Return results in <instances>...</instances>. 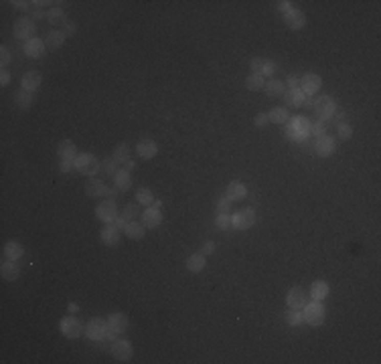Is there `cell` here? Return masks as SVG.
I'll return each instance as SVG.
<instances>
[{"label":"cell","instance_id":"6da1fadb","mask_svg":"<svg viewBox=\"0 0 381 364\" xmlns=\"http://www.w3.org/2000/svg\"><path fill=\"white\" fill-rule=\"evenodd\" d=\"M73 166H75V170H77L79 174H83V176H94L96 172H100L102 162L94 156V154H89V152H81V154L75 156Z\"/></svg>","mask_w":381,"mask_h":364},{"label":"cell","instance_id":"7a4b0ae2","mask_svg":"<svg viewBox=\"0 0 381 364\" xmlns=\"http://www.w3.org/2000/svg\"><path fill=\"white\" fill-rule=\"evenodd\" d=\"M302 310H304V312H302V322H306V324L312 326V328L321 326V324L325 322V318H327V310H325L323 302H315V300H312V302L306 304Z\"/></svg>","mask_w":381,"mask_h":364},{"label":"cell","instance_id":"3957f363","mask_svg":"<svg viewBox=\"0 0 381 364\" xmlns=\"http://www.w3.org/2000/svg\"><path fill=\"white\" fill-rule=\"evenodd\" d=\"M108 332H109L108 320H104V318H92V320L87 322V326H85V336H87L89 340H94V342L106 340Z\"/></svg>","mask_w":381,"mask_h":364},{"label":"cell","instance_id":"277c9868","mask_svg":"<svg viewBox=\"0 0 381 364\" xmlns=\"http://www.w3.org/2000/svg\"><path fill=\"white\" fill-rule=\"evenodd\" d=\"M12 33H14V37H16V39H20V41H25V43H27V41L35 39L37 25H35V20H33L31 16H20V18L14 22Z\"/></svg>","mask_w":381,"mask_h":364},{"label":"cell","instance_id":"5b68a950","mask_svg":"<svg viewBox=\"0 0 381 364\" xmlns=\"http://www.w3.org/2000/svg\"><path fill=\"white\" fill-rule=\"evenodd\" d=\"M59 330H61V334L65 336V338H69V340H75V338H79L81 336V330H83V324L73 316V313H69V316H65V318H61V322H59Z\"/></svg>","mask_w":381,"mask_h":364},{"label":"cell","instance_id":"8992f818","mask_svg":"<svg viewBox=\"0 0 381 364\" xmlns=\"http://www.w3.org/2000/svg\"><path fill=\"white\" fill-rule=\"evenodd\" d=\"M312 109H315L317 117L323 122V119H328V117L334 115V111H337V102H334V98H330V95H321L319 100H315Z\"/></svg>","mask_w":381,"mask_h":364},{"label":"cell","instance_id":"52a82bcc","mask_svg":"<svg viewBox=\"0 0 381 364\" xmlns=\"http://www.w3.org/2000/svg\"><path fill=\"white\" fill-rule=\"evenodd\" d=\"M254 223H256V210L254 208H241V210L231 214V227L233 229L245 231V229L254 227Z\"/></svg>","mask_w":381,"mask_h":364},{"label":"cell","instance_id":"ba28073f","mask_svg":"<svg viewBox=\"0 0 381 364\" xmlns=\"http://www.w3.org/2000/svg\"><path fill=\"white\" fill-rule=\"evenodd\" d=\"M321 87H323V77L321 75H317V73H304L300 77V89L304 91L306 98L317 95L321 91Z\"/></svg>","mask_w":381,"mask_h":364},{"label":"cell","instance_id":"9c48e42d","mask_svg":"<svg viewBox=\"0 0 381 364\" xmlns=\"http://www.w3.org/2000/svg\"><path fill=\"white\" fill-rule=\"evenodd\" d=\"M96 216H98L102 223H106V225L114 223L116 216H118V205H116V201H114V199H106V201L98 203V207H96Z\"/></svg>","mask_w":381,"mask_h":364},{"label":"cell","instance_id":"30bf717a","mask_svg":"<svg viewBox=\"0 0 381 364\" xmlns=\"http://www.w3.org/2000/svg\"><path fill=\"white\" fill-rule=\"evenodd\" d=\"M111 356L116 362H128L134 356V348L130 340H116L111 346Z\"/></svg>","mask_w":381,"mask_h":364},{"label":"cell","instance_id":"8fae6325","mask_svg":"<svg viewBox=\"0 0 381 364\" xmlns=\"http://www.w3.org/2000/svg\"><path fill=\"white\" fill-rule=\"evenodd\" d=\"M308 304V294L302 287H292L286 296V306L290 310H302Z\"/></svg>","mask_w":381,"mask_h":364},{"label":"cell","instance_id":"7c38bea8","mask_svg":"<svg viewBox=\"0 0 381 364\" xmlns=\"http://www.w3.org/2000/svg\"><path fill=\"white\" fill-rule=\"evenodd\" d=\"M284 22H286L288 29L300 31V29L306 27V14H304L302 10H298V8H292V10H288V12L284 14Z\"/></svg>","mask_w":381,"mask_h":364},{"label":"cell","instance_id":"4fadbf2b","mask_svg":"<svg viewBox=\"0 0 381 364\" xmlns=\"http://www.w3.org/2000/svg\"><path fill=\"white\" fill-rule=\"evenodd\" d=\"M128 316L122 312H114L109 313L108 318V326H109V332H114L116 336H120V334H124L126 330H128Z\"/></svg>","mask_w":381,"mask_h":364},{"label":"cell","instance_id":"5bb4252c","mask_svg":"<svg viewBox=\"0 0 381 364\" xmlns=\"http://www.w3.org/2000/svg\"><path fill=\"white\" fill-rule=\"evenodd\" d=\"M185 267H187L189 273H201V271H205V267H207V255H203L201 251L189 255L185 259Z\"/></svg>","mask_w":381,"mask_h":364},{"label":"cell","instance_id":"9a60e30c","mask_svg":"<svg viewBox=\"0 0 381 364\" xmlns=\"http://www.w3.org/2000/svg\"><path fill=\"white\" fill-rule=\"evenodd\" d=\"M45 41L43 39H39V37H35V39H31V41H27L25 43V55L27 57H31V59H41L43 55H45Z\"/></svg>","mask_w":381,"mask_h":364},{"label":"cell","instance_id":"2e32d148","mask_svg":"<svg viewBox=\"0 0 381 364\" xmlns=\"http://www.w3.org/2000/svg\"><path fill=\"white\" fill-rule=\"evenodd\" d=\"M136 154L142 160H152L159 154V144L154 140H140L136 146Z\"/></svg>","mask_w":381,"mask_h":364},{"label":"cell","instance_id":"e0dca14e","mask_svg":"<svg viewBox=\"0 0 381 364\" xmlns=\"http://www.w3.org/2000/svg\"><path fill=\"white\" fill-rule=\"evenodd\" d=\"M100 239H102L104 245L116 247V245L120 243V229H118L114 223H109V225H106V227L100 231Z\"/></svg>","mask_w":381,"mask_h":364},{"label":"cell","instance_id":"ac0fdd59","mask_svg":"<svg viewBox=\"0 0 381 364\" xmlns=\"http://www.w3.org/2000/svg\"><path fill=\"white\" fill-rule=\"evenodd\" d=\"M225 197H227L231 203H233V201H243V199L248 197V188H245L243 182L233 180V182L227 184V188H225Z\"/></svg>","mask_w":381,"mask_h":364},{"label":"cell","instance_id":"d6986e66","mask_svg":"<svg viewBox=\"0 0 381 364\" xmlns=\"http://www.w3.org/2000/svg\"><path fill=\"white\" fill-rule=\"evenodd\" d=\"M161 223H163V212H161V208L148 207L142 212V225H144L146 229H156Z\"/></svg>","mask_w":381,"mask_h":364},{"label":"cell","instance_id":"ffe728a7","mask_svg":"<svg viewBox=\"0 0 381 364\" xmlns=\"http://www.w3.org/2000/svg\"><path fill=\"white\" fill-rule=\"evenodd\" d=\"M108 192V186L104 180L100 178H89V182L85 184V195L92 197V199H100V197H106Z\"/></svg>","mask_w":381,"mask_h":364},{"label":"cell","instance_id":"44dd1931","mask_svg":"<svg viewBox=\"0 0 381 364\" xmlns=\"http://www.w3.org/2000/svg\"><path fill=\"white\" fill-rule=\"evenodd\" d=\"M332 150H334V140L330 138V136H321V138H317V142H315V152L319 154L321 158H328L330 154H332Z\"/></svg>","mask_w":381,"mask_h":364},{"label":"cell","instance_id":"7402d4cb","mask_svg":"<svg viewBox=\"0 0 381 364\" xmlns=\"http://www.w3.org/2000/svg\"><path fill=\"white\" fill-rule=\"evenodd\" d=\"M41 81H43V75H41L39 71H27V73L23 75L20 85H23V89H27V91H33V93H35V91L39 89Z\"/></svg>","mask_w":381,"mask_h":364},{"label":"cell","instance_id":"603a6c76","mask_svg":"<svg viewBox=\"0 0 381 364\" xmlns=\"http://www.w3.org/2000/svg\"><path fill=\"white\" fill-rule=\"evenodd\" d=\"M23 255H25V247H23L18 241L10 239V241L4 243V259L18 261V259H23Z\"/></svg>","mask_w":381,"mask_h":364},{"label":"cell","instance_id":"cb8c5ba5","mask_svg":"<svg viewBox=\"0 0 381 364\" xmlns=\"http://www.w3.org/2000/svg\"><path fill=\"white\" fill-rule=\"evenodd\" d=\"M282 98H284V102H286L288 107H302L304 102L308 100L300 87H296V89H288V93H284Z\"/></svg>","mask_w":381,"mask_h":364},{"label":"cell","instance_id":"d4e9b609","mask_svg":"<svg viewBox=\"0 0 381 364\" xmlns=\"http://www.w3.org/2000/svg\"><path fill=\"white\" fill-rule=\"evenodd\" d=\"M65 39H67V37L63 35V31H61V29H59V31H57V29H53V31H49V33L45 35V39H43V41H45L47 49L55 51V49H61V47L65 45Z\"/></svg>","mask_w":381,"mask_h":364},{"label":"cell","instance_id":"484cf974","mask_svg":"<svg viewBox=\"0 0 381 364\" xmlns=\"http://www.w3.org/2000/svg\"><path fill=\"white\" fill-rule=\"evenodd\" d=\"M0 273H2V279H6V281H16L18 275H20V269H18L16 261L4 259L2 267H0Z\"/></svg>","mask_w":381,"mask_h":364},{"label":"cell","instance_id":"4316f807","mask_svg":"<svg viewBox=\"0 0 381 364\" xmlns=\"http://www.w3.org/2000/svg\"><path fill=\"white\" fill-rule=\"evenodd\" d=\"M308 128H310V124L302 117V115H296L294 119H292V126H290V134L296 138V140H300L302 136H306L308 134Z\"/></svg>","mask_w":381,"mask_h":364},{"label":"cell","instance_id":"83f0119b","mask_svg":"<svg viewBox=\"0 0 381 364\" xmlns=\"http://www.w3.org/2000/svg\"><path fill=\"white\" fill-rule=\"evenodd\" d=\"M124 233H126V237H128V239L138 241V239H142V237L146 235V227H144L140 221H128V225H126Z\"/></svg>","mask_w":381,"mask_h":364},{"label":"cell","instance_id":"f1b7e54d","mask_svg":"<svg viewBox=\"0 0 381 364\" xmlns=\"http://www.w3.org/2000/svg\"><path fill=\"white\" fill-rule=\"evenodd\" d=\"M114 184H116V188H118L120 192H126V190L132 186V176H130V172H128L126 168L118 170V172L114 174Z\"/></svg>","mask_w":381,"mask_h":364},{"label":"cell","instance_id":"f546056e","mask_svg":"<svg viewBox=\"0 0 381 364\" xmlns=\"http://www.w3.org/2000/svg\"><path fill=\"white\" fill-rule=\"evenodd\" d=\"M264 91H266L270 98H282V95L286 93V83L280 81V79H270V81H266Z\"/></svg>","mask_w":381,"mask_h":364},{"label":"cell","instance_id":"4dcf8cb0","mask_svg":"<svg viewBox=\"0 0 381 364\" xmlns=\"http://www.w3.org/2000/svg\"><path fill=\"white\" fill-rule=\"evenodd\" d=\"M47 22L49 25H53V27H65L67 25V16H65V12H63V8H59V6H53L49 12H47Z\"/></svg>","mask_w":381,"mask_h":364},{"label":"cell","instance_id":"1f68e13d","mask_svg":"<svg viewBox=\"0 0 381 364\" xmlns=\"http://www.w3.org/2000/svg\"><path fill=\"white\" fill-rule=\"evenodd\" d=\"M33 102H35V95H33V91H27V89H18L16 93H14V104L18 105L20 109H29L31 105H33Z\"/></svg>","mask_w":381,"mask_h":364},{"label":"cell","instance_id":"d6a6232c","mask_svg":"<svg viewBox=\"0 0 381 364\" xmlns=\"http://www.w3.org/2000/svg\"><path fill=\"white\" fill-rule=\"evenodd\" d=\"M57 152H59V158H61V160H75V156H77V148H75V144H73L71 140H63V142L59 144Z\"/></svg>","mask_w":381,"mask_h":364},{"label":"cell","instance_id":"836d02e7","mask_svg":"<svg viewBox=\"0 0 381 364\" xmlns=\"http://www.w3.org/2000/svg\"><path fill=\"white\" fill-rule=\"evenodd\" d=\"M327 296H328L327 281H315V283L310 285V298H312L315 302H323Z\"/></svg>","mask_w":381,"mask_h":364},{"label":"cell","instance_id":"e575fe53","mask_svg":"<svg viewBox=\"0 0 381 364\" xmlns=\"http://www.w3.org/2000/svg\"><path fill=\"white\" fill-rule=\"evenodd\" d=\"M128 158H130V146H128L126 142H120V144L114 148V156H111V160H114L116 164H126Z\"/></svg>","mask_w":381,"mask_h":364},{"label":"cell","instance_id":"d590c367","mask_svg":"<svg viewBox=\"0 0 381 364\" xmlns=\"http://www.w3.org/2000/svg\"><path fill=\"white\" fill-rule=\"evenodd\" d=\"M268 119L274 122V124H286V122L290 119L288 107H272V109L268 111Z\"/></svg>","mask_w":381,"mask_h":364},{"label":"cell","instance_id":"8d00e7d4","mask_svg":"<svg viewBox=\"0 0 381 364\" xmlns=\"http://www.w3.org/2000/svg\"><path fill=\"white\" fill-rule=\"evenodd\" d=\"M264 85H266V81H264V75H260V73H250L245 79V87L250 91H260V89H264Z\"/></svg>","mask_w":381,"mask_h":364},{"label":"cell","instance_id":"74e56055","mask_svg":"<svg viewBox=\"0 0 381 364\" xmlns=\"http://www.w3.org/2000/svg\"><path fill=\"white\" fill-rule=\"evenodd\" d=\"M154 201H156V199H154V195H152L150 188L142 186V188L136 190V203H140V205H144V207H152Z\"/></svg>","mask_w":381,"mask_h":364},{"label":"cell","instance_id":"f35d334b","mask_svg":"<svg viewBox=\"0 0 381 364\" xmlns=\"http://www.w3.org/2000/svg\"><path fill=\"white\" fill-rule=\"evenodd\" d=\"M142 214V208H140V203H128L124 207V216L128 221H138V216Z\"/></svg>","mask_w":381,"mask_h":364},{"label":"cell","instance_id":"ab89813d","mask_svg":"<svg viewBox=\"0 0 381 364\" xmlns=\"http://www.w3.org/2000/svg\"><path fill=\"white\" fill-rule=\"evenodd\" d=\"M215 212L223 214V216H231V201L227 197H219L217 205H215Z\"/></svg>","mask_w":381,"mask_h":364},{"label":"cell","instance_id":"60d3db41","mask_svg":"<svg viewBox=\"0 0 381 364\" xmlns=\"http://www.w3.org/2000/svg\"><path fill=\"white\" fill-rule=\"evenodd\" d=\"M337 136H339V140L347 142V140H351V138H353V128H351L349 124L341 122V124H339V128H337Z\"/></svg>","mask_w":381,"mask_h":364},{"label":"cell","instance_id":"b9f144b4","mask_svg":"<svg viewBox=\"0 0 381 364\" xmlns=\"http://www.w3.org/2000/svg\"><path fill=\"white\" fill-rule=\"evenodd\" d=\"M308 134H312L315 138H321V136H325L327 134V126L319 119V122H315V124H310V128H308Z\"/></svg>","mask_w":381,"mask_h":364},{"label":"cell","instance_id":"7bdbcfd3","mask_svg":"<svg viewBox=\"0 0 381 364\" xmlns=\"http://www.w3.org/2000/svg\"><path fill=\"white\" fill-rule=\"evenodd\" d=\"M116 166H118V164H116L114 160H109V158H106V160L102 162V166H100V170H102V172H104L106 176H114V174L118 172V170H116Z\"/></svg>","mask_w":381,"mask_h":364},{"label":"cell","instance_id":"ee69618b","mask_svg":"<svg viewBox=\"0 0 381 364\" xmlns=\"http://www.w3.org/2000/svg\"><path fill=\"white\" fill-rule=\"evenodd\" d=\"M286 322H288L290 326H300V324H302V312H298V310L288 312L286 313Z\"/></svg>","mask_w":381,"mask_h":364},{"label":"cell","instance_id":"f6af8a7d","mask_svg":"<svg viewBox=\"0 0 381 364\" xmlns=\"http://www.w3.org/2000/svg\"><path fill=\"white\" fill-rule=\"evenodd\" d=\"M274 73H276V63L270 61V59H264V67H262V73H260V75H268V77H272Z\"/></svg>","mask_w":381,"mask_h":364},{"label":"cell","instance_id":"bcb514c9","mask_svg":"<svg viewBox=\"0 0 381 364\" xmlns=\"http://www.w3.org/2000/svg\"><path fill=\"white\" fill-rule=\"evenodd\" d=\"M262 67H264V59H262V57H254V59L250 61L252 73H262Z\"/></svg>","mask_w":381,"mask_h":364},{"label":"cell","instance_id":"7dc6e473","mask_svg":"<svg viewBox=\"0 0 381 364\" xmlns=\"http://www.w3.org/2000/svg\"><path fill=\"white\" fill-rule=\"evenodd\" d=\"M254 124H256V128H266L268 124H270V119H268V113H258L256 117H254Z\"/></svg>","mask_w":381,"mask_h":364},{"label":"cell","instance_id":"c3c4849f","mask_svg":"<svg viewBox=\"0 0 381 364\" xmlns=\"http://www.w3.org/2000/svg\"><path fill=\"white\" fill-rule=\"evenodd\" d=\"M215 225H217V229H221V231H225L229 225H231V216H223V214H217V219H215Z\"/></svg>","mask_w":381,"mask_h":364},{"label":"cell","instance_id":"681fc988","mask_svg":"<svg viewBox=\"0 0 381 364\" xmlns=\"http://www.w3.org/2000/svg\"><path fill=\"white\" fill-rule=\"evenodd\" d=\"M8 63H10V51H8V47H2L0 49V65H2V69H6Z\"/></svg>","mask_w":381,"mask_h":364},{"label":"cell","instance_id":"f907efd6","mask_svg":"<svg viewBox=\"0 0 381 364\" xmlns=\"http://www.w3.org/2000/svg\"><path fill=\"white\" fill-rule=\"evenodd\" d=\"M12 8H16V10H23V12H31V2H25V0H14L12 2Z\"/></svg>","mask_w":381,"mask_h":364},{"label":"cell","instance_id":"816d5d0a","mask_svg":"<svg viewBox=\"0 0 381 364\" xmlns=\"http://www.w3.org/2000/svg\"><path fill=\"white\" fill-rule=\"evenodd\" d=\"M201 253H203V255L215 253V243H213V241H203V243H201Z\"/></svg>","mask_w":381,"mask_h":364},{"label":"cell","instance_id":"f5cc1de1","mask_svg":"<svg viewBox=\"0 0 381 364\" xmlns=\"http://www.w3.org/2000/svg\"><path fill=\"white\" fill-rule=\"evenodd\" d=\"M276 8L280 10V12H288V10H292V2L290 0H280V2H276Z\"/></svg>","mask_w":381,"mask_h":364},{"label":"cell","instance_id":"db71d44e","mask_svg":"<svg viewBox=\"0 0 381 364\" xmlns=\"http://www.w3.org/2000/svg\"><path fill=\"white\" fill-rule=\"evenodd\" d=\"M286 83H288L290 89H296V87H300V77H298V75H288Z\"/></svg>","mask_w":381,"mask_h":364},{"label":"cell","instance_id":"11a10c76","mask_svg":"<svg viewBox=\"0 0 381 364\" xmlns=\"http://www.w3.org/2000/svg\"><path fill=\"white\" fill-rule=\"evenodd\" d=\"M114 225H116L120 231H124V229H126V225H128V219H126L124 214H118V216H116V221H114Z\"/></svg>","mask_w":381,"mask_h":364},{"label":"cell","instance_id":"9f6ffc18","mask_svg":"<svg viewBox=\"0 0 381 364\" xmlns=\"http://www.w3.org/2000/svg\"><path fill=\"white\" fill-rule=\"evenodd\" d=\"M33 20H37V18H45V10L43 8H31V14H29Z\"/></svg>","mask_w":381,"mask_h":364},{"label":"cell","instance_id":"6f0895ef","mask_svg":"<svg viewBox=\"0 0 381 364\" xmlns=\"http://www.w3.org/2000/svg\"><path fill=\"white\" fill-rule=\"evenodd\" d=\"M8 83H10V73H8V69H2V73H0V85L6 87Z\"/></svg>","mask_w":381,"mask_h":364},{"label":"cell","instance_id":"680465c9","mask_svg":"<svg viewBox=\"0 0 381 364\" xmlns=\"http://www.w3.org/2000/svg\"><path fill=\"white\" fill-rule=\"evenodd\" d=\"M59 168H61V172H69V170L75 168V166H73V160H61Z\"/></svg>","mask_w":381,"mask_h":364},{"label":"cell","instance_id":"91938a15","mask_svg":"<svg viewBox=\"0 0 381 364\" xmlns=\"http://www.w3.org/2000/svg\"><path fill=\"white\" fill-rule=\"evenodd\" d=\"M61 31H63V35H65V37H69V35H71L73 31H75V25H71V22H67V25H65V27L61 29Z\"/></svg>","mask_w":381,"mask_h":364},{"label":"cell","instance_id":"94428289","mask_svg":"<svg viewBox=\"0 0 381 364\" xmlns=\"http://www.w3.org/2000/svg\"><path fill=\"white\" fill-rule=\"evenodd\" d=\"M124 166H126V170H128V172H132V170H134V168H136V164H134V162H132V160H128V162H126V164H124Z\"/></svg>","mask_w":381,"mask_h":364},{"label":"cell","instance_id":"6125c7cd","mask_svg":"<svg viewBox=\"0 0 381 364\" xmlns=\"http://www.w3.org/2000/svg\"><path fill=\"white\" fill-rule=\"evenodd\" d=\"M118 192H120L118 188H108V192H106V197H108V199H111V197H116Z\"/></svg>","mask_w":381,"mask_h":364},{"label":"cell","instance_id":"be15d7a7","mask_svg":"<svg viewBox=\"0 0 381 364\" xmlns=\"http://www.w3.org/2000/svg\"><path fill=\"white\" fill-rule=\"evenodd\" d=\"M77 310H79V308H77L75 304H69V313H75Z\"/></svg>","mask_w":381,"mask_h":364}]
</instances>
